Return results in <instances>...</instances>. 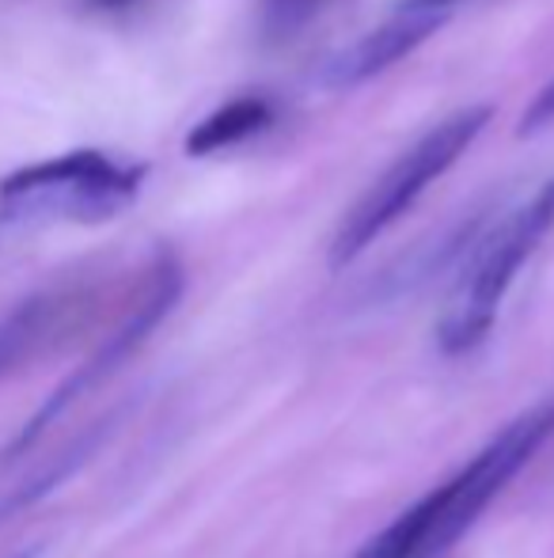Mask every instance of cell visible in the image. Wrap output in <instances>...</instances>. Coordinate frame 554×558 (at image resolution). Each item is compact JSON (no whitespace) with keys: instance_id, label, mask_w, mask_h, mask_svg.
Returning <instances> with one entry per match:
<instances>
[{"instance_id":"obj_6","label":"cell","mask_w":554,"mask_h":558,"mask_svg":"<svg viewBox=\"0 0 554 558\" xmlns=\"http://www.w3.org/2000/svg\"><path fill=\"white\" fill-rule=\"evenodd\" d=\"M444 20H448L444 8L415 4V0H410V8H403L395 20L380 23V27H372L369 35L357 38L354 46H346L342 53H334L323 69V84L334 92L361 88L365 81L387 73L395 61L410 58L426 38H433L436 31L444 27Z\"/></svg>"},{"instance_id":"obj_9","label":"cell","mask_w":554,"mask_h":558,"mask_svg":"<svg viewBox=\"0 0 554 558\" xmlns=\"http://www.w3.org/2000/svg\"><path fill=\"white\" fill-rule=\"evenodd\" d=\"M338 0H259V35L262 43L281 46V43H293L304 27L319 20L323 12Z\"/></svg>"},{"instance_id":"obj_7","label":"cell","mask_w":554,"mask_h":558,"mask_svg":"<svg viewBox=\"0 0 554 558\" xmlns=\"http://www.w3.org/2000/svg\"><path fill=\"white\" fill-rule=\"evenodd\" d=\"M274 122V107L262 96H239L232 104L217 107L213 114H206L190 133H186L183 148L186 156H213L224 148H236L244 141H251L255 133H262Z\"/></svg>"},{"instance_id":"obj_8","label":"cell","mask_w":554,"mask_h":558,"mask_svg":"<svg viewBox=\"0 0 554 558\" xmlns=\"http://www.w3.org/2000/svg\"><path fill=\"white\" fill-rule=\"evenodd\" d=\"M65 312H69L65 296H50V293L30 296L20 308L8 312V316L0 319V376L20 365V361L61 324Z\"/></svg>"},{"instance_id":"obj_11","label":"cell","mask_w":554,"mask_h":558,"mask_svg":"<svg viewBox=\"0 0 554 558\" xmlns=\"http://www.w3.org/2000/svg\"><path fill=\"white\" fill-rule=\"evenodd\" d=\"M554 122V76L547 84L540 88V96L528 104V111L520 114V137H532V133H540V130H547V125Z\"/></svg>"},{"instance_id":"obj_3","label":"cell","mask_w":554,"mask_h":558,"mask_svg":"<svg viewBox=\"0 0 554 558\" xmlns=\"http://www.w3.org/2000/svg\"><path fill=\"white\" fill-rule=\"evenodd\" d=\"M145 183V163H122L96 148L20 168L0 183V225L76 221L99 225L130 209Z\"/></svg>"},{"instance_id":"obj_12","label":"cell","mask_w":554,"mask_h":558,"mask_svg":"<svg viewBox=\"0 0 554 558\" xmlns=\"http://www.w3.org/2000/svg\"><path fill=\"white\" fill-rule=\"evenodd\" d=\"M88 12H122V8L137 4V0H81Z\"/></svg>"},{"instance_id":"obj_10","label":"cell","mask_w":554,"mask_h":558,"mask_svg":"<svg viewBox=\"0 0 554 558\" xmlns=\"http://www.w3.org/2000/svg\"><path fill=\"white\" fill-rule=\"evenodd\" d=\"M354 558H407V532H403L399 517L384 532H377Z\"/></svg>"},{"instance_id":"obj_1","label":"cell","mask_w":554,"mask_h":558,"mask_svg":"<svg viewBox=\"0 0 554 558\" xmlns=\"http://www.w3.org/2000/svg\"><path fill=\"white\" fill-rule=\"evenodd\" d=\"M554 434V399L513 418L467 468L444 478L436 490L415 501L403 517L410 536L407 558H444L456 539L487 513V506L517 478V471L547 445Z\"/></svg>"},{"instance_id":"obj_5","label":"cell","mask_w":554,"mask_h":558,"mask_svg":"<svg viewBox=\"0 0 554 558\" xmlns=\"http://www.w3.org/2000/svg\"><path fill=\"white\" fill-rule=\"evenodd\" d=\"M178 296H183V266H178L175 255H160L152 263V270L145 274V286H140L137 304L126 312V319H122V324L111 331V338H107V342L99 345V350L91 353V357L84 361V365L76 368V373L69 376V380L61 384V388L53 391L42 407H38V414L20 429V437L8 445V452L0 456V460H12V456L27 452V445H35L38 437L46 434V426H50L58 414H65L69 407L84 396V391L99 388L107 376L119 373V368L140 350V342H145V338L171 316V308L178 304Z\"/></svg>"},{"instance_id":"obj_2","label":"cell","mask_w":554,"mask_h":558,"mask_svg":"<svg viewBox=\"0 0 554 558\" xmlns=\"http://www.w3.org/2000/svg\"><path fill=\"white\" fill-rule=\"evenodd\" d=\"M554 228V175L528 202L490 228L482 240L471 243L464 255V274L456 281L448 308L436 324V345L448 357L471 353L494 331L505 293L517 281L520 266L535 255L547 232Z\"/></svg>"},{"instance_id":"obj_4","label":"cell","mask_w":554,"mask_h":558,"mask_svg":"<svg viewBox=\"0 0 554 558\" xmlns=\"http://www.w3.org/2000/svg\"><path fill=\"white\" fill-rule=\"evenodd\" d=\"M490 118H494V107H487V104L464 107V111L436 122L429 133H421L415 145L369 186V194L349 209L346 221L338 225V232H334V240H331L334 270H342V266H349L357 255H365L399 217H407L410 209L418 206L421 194L441 175H448L459 163V156L482 137Z\"/></svg>"},{"instance_id":"obj_13","label":"cell","mask_w":554,"mask_h":558,"mask_svg":"<svg viewBox=\"0 0 554 558\" xmlns=\"http://www.w3.org/2000/svg\"><path fill=\"white\" fill-rule=\"evenodd\" d=\"M415 4H433V8H448L452 0H415Z\"/></svg>"}]
</instances>
